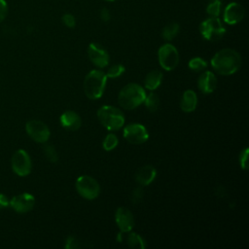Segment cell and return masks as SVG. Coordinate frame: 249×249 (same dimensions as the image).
Returning a JSON list of instances; mask_svg holds the SVG:
<instances>
[{
  "label": "cell",
  "mask_w": 249,
  "mask_h": 249,
  "mask_svg": "<svg viewBox=\"0 0 249 249\" xmlns=\"http://www.w3.org/2000/svg\"><path fill=\"white\" fill-rule=\"evenodd\" d=\"M240 65V54L230 48L217 52L211 59L212 68L220 75H231L239 69Z\"/></svg>",
  "instance_id": "cell-1"
},
{
  "label": "cell",
  "mask_w": 249,
  "mask_h": 249,
  "mask_svg": "<svg viewBox=\"0 0 249 249\" xmlns=\"http://www.w3.org/2000/svg\"><path fill=\"white\" fill-rule=\"evenodd\" d=\"M146 92L144 89L135 83H130L124 86L118 96L119 104L122 108L132 110L142 104L145 100Z\"/></svg>",
  "instance_id": "cell-2"
},
{
  "label": "cell",
  "mask_w": 249,
  "mask_h": 249,
  "mask_svg": "<svg viewBox=\"0 0 249 249\" xmlns=\"http://www.w3.org/2000/svg\"><path fill=\"white\" fill-rule=\"evenodd\" d=\"M107 76L104 72L100 70H91L88 73L84 80V91L89 99H98L102 96L106 82Z\"/></svg>",
  "instance_id": "cell-3"
},
{
  "label": "cell",
  "mask_w": 249,
  "mask_h": 249,
  "mask_svg": "<svg viewBox=\"0 0 249 249\" xmlns=\"http://www.w3.org/2000/svg\"><path fill=\"white\" fill-rule=\"evenodd\" d=\"M97 118L100 124L108 130H118L124 124V116L123 112L111 105L101 106L97 110Z\"/></svg>",
  "instance_id": "cell-4"
},
{
  "label": "cell",
  "mask_w": 249,
  "mask_h": 249,
  "mask_svg": "<svg viewBox=\"0 0 249 249\" xmlns=\"http://www.w3.org/2000/svg\"><path fill=\"white\" fill-rule=\"evenodd\" d=\"M199 31L204 39L208 41H217L225 35L226 28L217 17H211L200 23Z\"/></svg>",
  "instance_id": "cell-5"
},
{
  "label": "cell",
  "mask_w": 249,
  "mask_h": 249,
  "mask_svg": "<svg viewBox=\"0 0 249 249\" xmlns=\"http://www.w3.org/2000/svg\"><path fill=\"white\" fill-rule=\"evenodd\" d=\"M75 186L79 195L86 199H94L100 193L98 182L89 175H82L78 177Z\"/></svg>",
  "instance_id": "cell-6"
},
{
  "label": "cell",
  "mask_w": 249,
  "mask_h": 249,
  "mask_svg": "<svg viewBox=\"0 0 249 249\" xmlns=\"http://www.w3.org/2000/svg\"><path fill=\"white\" fill-rule=\"evenodd\" d=\"M158 55L160 65L166 71H171L178 65L179 53L177 49L171 44L162 45L159 49Z\"/></svg>",
  "instance_id": "cell-7"
},
{
  "label": "cell",
  "mask_w": 249,
  "mask_h": 249,
  "mask_svg": "<svg viewBox=\"0 0 249 249\" xmlns=\"http://www.w3.org/2000/svg\"><path fill=\"white\" fill-rule=\"evenodd\" d=\"M12 168L18 176H26L30 173L32 164L27 152L24 150H18L12 157Z\"/></svg>",
  "instance_id": "cell-8"
},
{
  "label": "cell",
  "mask_w": 249,
  "mask_h": 249,
  "mask_svg": "<svg viewBox=\"0 0 249 249\" xmlns=\"http://www.w3.org/2000/svg\"><path fill=\"white\" fill-rule=\"evenodd\" d=\"M25 129L27 134L38 143H45L50 138V129L46 124L41 121L32 120L26 123Z\"/></svg>",
  "instance_id": "cell-9"
},
{
  "label": "cell",
  "mask_w": 249,
  "mask_h": 249,
  "mask_svg": "<svg viewBox=\"0 0 249 249\" xmlns=\"http://www.w3.org/2000/svg\"><path fill=\"white\" fill-rule=\"evenodd\" d=\"M124 137L131 144H142L149 138L146 127L140 124H129L124 128Z\"/></svg>",
  "instance_id": "cell-10"
},
{
  "label": "cell",
  "mask_w": 249,
  "mask_h": 249,
  "mask_svg": "<svg viewBox=\"0 0 249 249\" xmlns=\"http://www.w3.org/2000/svg\"><path fill=\"white\" fill-rule=\"evenodd\" d=\"M88 53L90 61L99 68H104L109 63V54L107 51L96 43H91L89 46Z\"/></svg>",
  "instance_id": "cell-11"
},
{
  "label": "cell",
  "mask_w": 249,
  "mask_h": 249,
  "mask_svg": "<svg viewBox=\"0 0 249 249\" xmlns=\"http://www.w3.org/2000/svg\"><path fill=\"white\" fill-rule=\"evenodd\" d=\"M9 204L18 213H26L33 209L35 204V198L32 195L24 193L14 196Z\"/></svg>",
  "instance_id": "cell-12"
},
{
  "label": "cell",
  "mask_w": 249,
  "mask_h": 249,
  "mask_svg": "<svg viewBox=\"0 0 249 249\" xmlns=\"http://www.w3.org/2000/svg\"><path fill=\"white\" fill-rule=\"evenodd\" d=\"M116 223L123 232H128L134 226V218L132 213L125 207H119L115 214Z\"/></svg>",
  "instance_id": "cell-13"
},
{
  "label": "cell",
  "mask_w": 249,
  "mask_h": 249,
  "mask_svg": "<svg viewBox=\"0 0 249 249\" xmlns=\"http://www.w3.org/2000/svg\"><path fill=\"white\" fill-rule=\"evenodd\" d=\"M245 11L242 5L236 2L230 3L224 11V20L228 24H236L242 20Z\"/></svg>",
  "instance_id": "cell-14"
},
{
  "label": "cell",
  "mask_w": 249,
  "mask_h": 249,
  "mask_svg": "<svg viewBox=\"0 0 249 249\" xmlns=\"http://www.w3.org/2000/svg\"><path fill=\"white\" fill-rule=\"evenodd\" d=\"M197 87L199 90L205 94L213 92L217 87L216 76L210 71L203 72L197 80Z\"/></svg>",
  "instance_id": "cell-15"
},
{
  "label": "cell",
  "mask_w": 249,
  "mask_h": 249,
  "mask_svg": "<svg viewBox=\"0 0 249 249\" xmlns=\"http://www.w3.org/2000/svg\"><path fill=\"white\" fill-rule=\"evenodd\" d=\"M60 124L67 130H77L82 124V120L74 111H66L60 116Z\"/></svg>",
  "instance_id": "cell-16"
},
{
  "label": "cell",
  "mask_w": 249,
  "mask_h": 249,
  "mask_svg": "<svg viewBox=\"0 0 249 249\" xmlns=\"http://www.w3.org/2000/svg\"><path fill=\"white\" fill-rule=\"evenodd\" d=\"M157 176V170L152 165H145L138 169L135 175L136 182L141 186H147L151 184Z\"/></svg>",
  "instance_id": "cell-17"
},
{
  "label": "cell",
  "mask_w": 249,
  "mask_h": 249,
  "mask_svg": "<svg viewBox=\"0 0 249 249\" xmlns=\"http://www.w3.org/2000/svg\"><path fill=\"white\" fill-rule=\"evenodd\" d=\"M196 104H197V96L196 92L192 89L185 90L180 101V107L182 111L186 113L193 112L196 110Z\"/></svg>",
  "instance_id": "cell-18"
},
{
  "label": "cell",
  "mask_w": 249,
  "mask_h": 249,
  "mask_svg": "<svg viewBox=\"0 0 249 249\" xmlns=\"http://www.w3.org/2000/svg\"><path fill=\"white\" fill-rule=\"evenodd\" d=\"M162 81V73L159 70H153L149 72L145 78V88L154 90L160 87Z\"/></svg>",
  "instance_id": "cell-19"
},
{
  "label": "cell",
  "mask_w": 249,
  "mask_h": 249,
  "mask_svg": "<svg viewBox=\"0 0 249 249\" xmlns=\"http://www.w3.org/2000/svg\"><path fill=\"white\" fill-rule=\"evenodd\" d=\"M179 30H180L179 24L176 22H172V23H169L166 26H164V28L162 29V32H161V36L166 41H170L177 36V34L179 33Z\"/></svg>",
  "instance_id": "cell-20"
},
{
  "label": "cell",
  "mask_w": 249,
  "mask_h": 249,
  "mask_svg": "<svg viewBox=\"0 0 249 249\" xmlns=\"http://www.w3.org/2000/svg\"><path fill=\"white\" fill-rule=\"evenodd\" d=\"M126 240H127V244L130 248L144 249L146 247V243H145L144 239L136 232H129Z\"/></svg>",
  "instance_id": "cell-21"
},
{
  "label": "cell",
  "mask_w": 249,
  "mask_h": 249,
  "mask_svg": "<svg viewBox=\"0 0 249 249\" xmlns=\"http://www.w3.org/2000/svg\"><path fill=\"white\" fill-rule=\"evenodd\" d=\"M144 103L150 112H156L160 106V98L156 93L150 92L146 95Z\"/></svg>",
  "instance_id": "cell-22"
},
{
  "label": "cell",
  "mask_w": 249,
  "mask_h": 249,
  "mask_svg": "<svg viewBox=\"0 0 249 249\" xmlns=\"http://www.w3.org/2000/svg\"><path fill=\"white\" fill-rule=\"evenodd\" d=\"M118 143H119V140H118L117 135L114 133H109L104 138L102 146L105 151H112L113 149H115L117 147Z\"/></svg>",
  "instance_id": "cell-23"
},
{
  "label": "cell",
  "mask_w": 249,
  "mask_h": 249,
  "mask_svg": "<svg viewBox=\"0 0 249 249\" xmlns=\"http://www.w3.org/2000/svg\"><path fill=\"white\" fill-rule=\"evenodd\" d=\"M189 67L193 71L199 72L207 67V62L201 57H194L189 61Z\"/></svg>",
  "instance_id": "cell-24"
},
{
  "label": "cell",
  "mask_w": 249,
  "mask_h": 249,
  "mask_svg": "<svg viewBox=\"0 0 249 249\" xmlns=\"http://www.w3.org/2000/svg\"><path fill=\"white\" fill-rule=\"evenodd\" d=\"M221 12V1L220 0H213L210 2L206 8V13L211 17H218Z\"/></svg>",
  "instance_id": "cell-25"
},
{
  "label": "cell",
  "mask_w": 249,
  "mask_h": 249,
  "mask_svg": "<svg viewBox=\"0 0 249 249\" xmlns=\"http://www.w3.org/2000/svg\"><path fill=\"white\" fill-rule=\"evenodd\" d=\"M125 71V68L124 65L122 64H115V65H112L107 73H106V76L107 78H117L119 76H121L124 72Z\"/></svg>",
  "instance_id": "cell-26"
},
{
  "label": "cell",
  "mask_w": 249,
  "mask_h": 249,
  "mask_svg": "<svg viewBox=\"0 0 249 249\" xmlns=\"http://www.w3.org/2000/svg\"><path fill=\"white\" fill-rule=\"evenodd\" d=\"M44 153L46 158L51 161V162H56L58 160V155L55 150V148L53 145H46L44 147Z\"/></svg>",
  "instance_id": "cell-27"
},
{
  "label": "cell",
  "mask_w": 249,
  "mask_h": 249,
  "mask_svg": "<svg viewBox=\"0 0 249 249\" xmlns=\"http://www.w3.org/2000/svg\"><path fill=\"white\" fill-rule=\"evenodd\" d=\"M248 148H244L241 152H240V155H239V164H240V167L244 170L247 169L248 167Z\"/></svg>",
  "instance_id": "cell-28"
},
{
  "label": "cell",
  "mask_w": 249,
  "mask_h": 249,
  "mask_svg": "<svg viewBox=\"0 0 249 249\" xmlns=\"http://www.w3.org/2000/svg\"><path fill=\"white\" fill-rule=\"evenodd\" d=\"M81 244L80 241L74 237V236H68L65 242V248L66 249H76V248H80Z\"/></svg>",
  "instance_id": "cell-29"
},
{
  "label": "cell",
  "mask_w": 249,
  "mask_h": 249,
  "mask_svg": "<svg viewBox=\"0 0 249 249\" xmlns=\"http://www.w3.org/2000/svg\"><path fill=\"white\" fill-rule=\"evenodd\" d=\"M62 21L67 27H70V28H73L76 25V19L74 16L71 14H64L62 16Z\"/></svg>",
  "instance_id": "cell-30"
},
{
  "label": "cell",
  "mask_w": 249,
  "mask_h": 249,
  "mask_svg": "<svg viewBox=\"0 0 249 249\" xmlns=\"http://www.w3.org/2000/svg\"><path fill=\"white\" fill-rule=\"evenodd\" d=\"M142 196H143V190L142 188L138 187L136 188L133 192H132V195H131V200L134 202V203H139L142 199Z\"/></svg>",
  "instance_id": "cell-31"
},
{
  "label": "cell",
  "mask_w": 249,
  "mask_h": 249,
  "mask_svg": "<svg viewBox=\"0 0 249 249\" xmlns=\"http://www.w3.org/2000/svg\"><path fill=\"white\" fill-rule=\"evenodd\" d=\"M8 14V4L5 0H0V22H2Z\"/></svg>",
  "instance_id": "cell-32"
},
{
  "label": "cell",
  "mask_w": 249,
  "mask_h": 249,
  "mask_svg": "<svg viewBox=\"0 0 249 249\" xmlns=\"http://www.w3.org/2000/svg\"><path fill=\"white\" fill-rule=\"evenodd\" d=\"M9 200L7 198V196L3 194H0V209H3L5 207H7L9 205Z\"/></svg>",
  "instance_id": "cell-33"
},
{
  "label": "cell",
  "mask_w": 249,
  "mask_h": 249,
  "mask_svg": "<svg viewBox=\"0 0 249 249\" xmlns=\"http://www.w3.org/2000/svg\"><path fill=\"white\" fill-rule=\"evenodd\" d=\"M100 18L103 21H108L110 19V14L107 9H102L100 11Z\"/></svg>",
  "instance_id": "cell-34"
},
{
  "label": "cell",
  "mask_w": 249,
  "mask_h": 249,
  "mask_svg": "<svg viewBox=\"0 0 249 249\" xmlns=\"http://www.w3.org/2000/svg\"><path fill=\"white\" fill-rule=\"evenodd\" d=\"M105 1H110V2H112V1H115V0H105Z\"/></svg>",
  "instance_id": "cell-35"
}]
</instances>
